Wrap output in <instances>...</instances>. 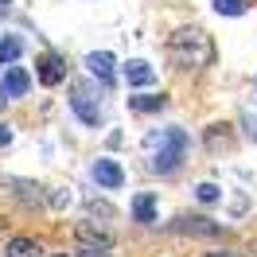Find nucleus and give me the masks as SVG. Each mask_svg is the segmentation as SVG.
Returning <instances> with one entry per match:
<instances>
[{
  "label": "nucleus",
  "instance_id": "24",
  "mask_svg": "<svg viewBox=\"0 0 257 257\" xmlns=\"http://www.w3.org/2000/svg\"><path fill=\"white\" fill-rule=\"evenodd\" d=\"M0 230H4V218H0Z\"/></svg>",
  "mask_w": 257,
  "mask_h": 257
},
{
  "label": "nucleus",
  "instance_id": "14",
  "mask_svg": "<svg viewBox=\"0 0 257 257\" xmlns=\"http://www.w3.org/2000/svg\"><path fill=\"white\" fill-rule=\"evenodd\" d=\"M20 55H24V39H20V35H4V39H0V63L16 66Z\"/></svg>",
  "mask_w": 257,
  "mask_h": 257
},
{
  "label": "nucleus",
  "instance_id": "4",
  "mask_svg": "<svg viewBox=\"0 0 257 257\" xmlns=\"http://www.w3.org/2000/svg\"><path fill=\"white\" fill-rule=\"evenodd\" d=\"M168 230L191 234V238H218V234H222V222H214V218H207V214H179Z\"/></svg>",
  "mask_w": 257,
  "mask_h": 257
},
{
  "label": "nucleus",
  "instance_id": "9",
  "mask_svg": "<svg viewBox=\"0 0 257 257\" xmlns=\"http://www.w3.org/2000/svg\"><path fill=\"white\" fill-rule=\"evenodd\" d=\"M4 90H8V97H24L32 90V74L24 66H8L4 70Z\"/></svg>",
  "mask_w": 257,
  "mask_h": 257
},
{
  "label": "nucleus",
  "instance_id": "17",
  "mask_svg": "<svg viewBox=\"0 0 257 257\" xmlns=\"http://www.w3.org/2000/svg\"><path fill=\"white\" fill-rule=\"evenodd\" d=\"M195 195H199V203H214V199H218V187H214V183H199V187H195Z\"/></svg>",
  "mask_w": 257,
  "mask_h": 257
},
{
  "label": "nucleus",
  "instance_id": "20",
  "mask_svg": "<svg viewBox=\"0 0 257 257\" xmlns=\"http://www.w3.org/2000/svg\"><path fill=\"white\" fill-rule=\"evenodd\" d=\"M70 203V191H55L51 195V207H66Z\"/></svg>",
  "mask_w": 257,
  "mask_h": 257
},
{
  "label": "nucleus",
  "instance_id": "25",
  "mask_svg": "<svg viewBox=\"0 0 257 257\" xmlns=\"http://www.w3.org/2000/svg\"><path fill=\"white\" fill-rule=\"evenodd\" d=\"M59 257H66V253H59Z\"/></svg>",
  "mask_w": 257,
  "mask_h": 257
},
{
  "label": "nucleus",
  "instance_id": "19",
  "mask_svg": "<svg viewBox=\"0 0 257 257\" xmlns=\"http://www.w3.org/2000/svg\"><path fill=\"white\" fill-rule=\"evenodd\" d=\"M199 257H245V253H238V249H210V253H199Z\"/></svg>",
  "mask_w": 257,
  "mask_h": 257
},
{
  "label": "nucleus",
  "instance_id": "8",
  "mask_svg": "<svg viewBox=\"0 0 257 257\" xmlns=\"http://www.w3.org/2000/svg\"><path fill=\"white\" fill-rule=\"evenodd\" d=\"M86 70H90V74H94L101 86H113V78H117L109 51H90V55H86Z\"/></svg>",
  "mask_w": 257,
  "mask_h": 257
},
{
  "label": "nucleus",
  "instance_id": "22",
  "mask_svg": "<svg viewBox=\"0 0 257 257\" xmlns=\"http://www.w3.org/2000/svg\"><path fill=\"white\" fill-rule=\"evenodd\" d=\"M78 257H101V253H97V249H86V253H78Z\"/></svg>",
  "mask_w": 257,
  "mask_h": 257
},
{
  "label": "nucleus",
  "instance_id": "2",
  "mask_svg": "<svg viewBox=\"0 0 257 257\" xmlns=\"http://www.w3.org/2000/svg\"><path fill=\"white\" fill-rule=\"evenodd\" d=\"M156 141H160V148H156V156H152V172H160V176H176L179 168H183L187 133H183V128H164Z\"/></svg>",
  "mask_w": 257,
  "mask_h": 257
},
{
  "label": "nucleus",
  "instance_id": "7",
  "mask_svg": "<svg viewBox=\"0 0 257 257\" xmlns=\"http://www.w3.org/2000/svg\"><path fill=\"white\" fill-rule=\"evenodd\" d=\"M39 82L43 86H59V82L66 78V59L63 55H55V51H47V55H39Z\"/></svg>",
  "mask_w": 257,
  "mask_h": 257
},
{
  "label": "nucleus",
  "instance_id": "15",
  "mask_svg": "<svg viewBox=\"0 0 257 257\" xmlns=\"http://www.w3.org/2000/svg\"><path fill=\"white\" fill-rule=\"evenodd\" d=\"M218 16H245V0H214Z\"/></svg>",
  "mask_w": 257,
  "mask_h": 257
},
{
  "label": "nucleus",
  "instance_id": "11",
  "mask_svg": "<svg viewBox=\"0 0 257 257\" xmlns=\"http://www.w3.org/2000/svg\"><path fill=\"white\" fill-rule=\"evenodd\" d=\"M133 218H137V222H145V226L156 222V195H148V191L137 195V199H133Z\"/></svg>",
  "mask_w": 257,
  "mask_h": 257
},
{
  "label": "nucleus",
  "instance_id": "3",
  "mask_svg": "<svg viewBox=\"0 0 257 257\" xmlns=\"http://www.w3.org/2000/svg\"><path fill=\"white\" fill-rule=\"evenodd\" d=\"M70 109H74V117H78L82 125H90V128L101 125V101H97L86 86H74V90H70Z\"/></svg>",
  "mask_w": 257,
  "mask_h": 257
},
{
  "label": "nucleus",
  "instance_id": "23",
  "mask_svg": "<svg viewBox=\"0 0 257 257\" xmlns=\"http://www.w3.org/2000/svg\"><path fill=\"white\" fill-rule=\"evenodd\" d=\"M8 4H12V0H0V12H4V8H8Z\"/></svg>",
  "mask_w": 257,
  "mask_h": 257
},
{
  "label": "nucleus",
  "instance_id": "16",
  "mask_svg": "<svg viewBox=\"0 0 257 257\" xmlns=\"http://www.w3.org/2000/svg\"><path fill=\"white\" fill-rule=\"evenodd\" d=\"M8 183H12V187H20V199H24V203H39V187H35V183H28V179H8Z\"/></svg>",
  "mask_w": 257,
  "mask_h": 257
},
{
  "label": "nucleus",
  "instance_id": "12",
  "mask_svg": "<svg viewBox=\"0 0 257 257\" xmlns=\"http://www.w3.org/2000/svg\"><path fill=\"white\" fill-rule=\"evenodd\" d=\"M164 105H168V97H164V94H141V97H128V109H137V113H160Z\"/></svg>",
  "mask_w": 257,
  "mask_h": 257
},
{
  "label": "nucleus",
  "instance_id": "1",
  "mask_svg": "<svg viewBox=\"0 0 257 257\" xmlns=\"http://www.w3.org/2000/svg\"><path fill=\"white\" fill-rule=\"evenodd\" d=\"M172 55H176L183 66H203L214 59V51H210V39L199 28H179L172 35Z\"/></svg>",
  "mask_w": 257,
  "mask_h": 257
},
{
  "label": "nucleus",
  "instance_id": "18",
  "mask_svg": "<svg viewBox=\"0 0 257 257\" xmlns=\"http://www.w3.org/2000/svg\"><path fill=\"white\" fill-rule=\"evenodd\" d=\"M8 145H12V125L0 121V148H8Z\"/></svg>",
  "mask_w": 257,
  "mask_h": 257
},
{
  "label": "nucleus",
  "instance_id": "10",
  "mask_svg": "<svg viewBox=\"0 0 257 257\" xmlns=\"http://www.w3.org/2000/svg\"><path fill=\"white\" fill-rule=\"evenodd\" d=\"M125 82L128 86H152V82H156V70H152L145 59H133V63H125Z\"/></svg>",
  "mask_w": 257,
  "mask_h": 257
},
{
  "label": "nucleus",
  "instance_id": "5",
  "mask_svg": "<svg viewBox=\"0 0 257 257\" xmlns=\"http://www.w3.org/2000/svg\"><path fill=\"white\" fill-rule=\"evenodd\" d=\"M94 179L105 187V191H117V187L125 183V168L117 160H109V156H101V160H94Z\"/></svg>",
  "mask_w": 257,
  "mask_h": 257
},
{
  "label": "nucleus",
  "instance_id": "21",
  "mask_svg": "<svg viewBox=\"0 0 257 257\" xmlns=\"http://www.w3.org/2000/svg\"><path fill=\"white\" fill-rule=\"evenodd\" d=\"M4 101H8V90H4V78H0V109H4Z\"/></svg>",
  "mask_w": 257,
  "mask_h": 257
},
{
  "label": "nucleus",
  "instance_id": "6",
  "mask_svg": "<svg viewBox=\"0 0 257 257\" xmlns=\"http://www.w3.org/2000/svg\"><path fill=\"white\" fill-rule=\"evenodd\" d=\"M74 238H78L86 249H109L113 245V234L105 226H94V222H78L74 226Z\"/></svg>",
  "mask_w": 257,
  "mask_h": 257
},
{
  "label": "nucleus",
  "instance_id": "13",
  "mask_svg": "<svg viewBox=\"0 0 257 257\" xmlns=\"http://www.w3.org/2000/svg\"><path fill=\"white\" fill-rule=\"evenodd\" d=\"M4 253H8V257H43V245L32 241V238H12Z\"/></svg>",
  "mask_w": 257,
  "mask_h": 257
}]
</instances>
